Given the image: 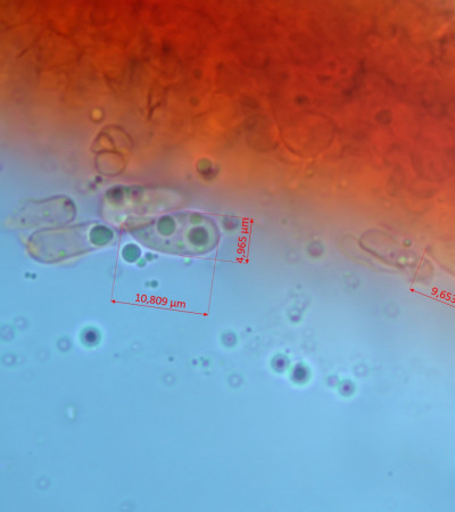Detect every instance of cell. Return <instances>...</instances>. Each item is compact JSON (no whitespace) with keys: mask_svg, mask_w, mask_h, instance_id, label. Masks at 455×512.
<instances>
[{"mask_svg":"<svg viewBox=\"0 0 455 512\" xmlns=\"http://www.w3.org/2000/svg\"><path fill=\"white\" fill-rule=\"evenodd\" d=\"M71 201H66V198H53L51 201L44 202V212H40L37 204L27 206L26 209L19 213V217L15 221L19 224L37 226L39 224H63V222L71 221L74 217V209L56 211L65 206L71 205Z\"/></svg>","mask_w":455,"mask_h":512,"instance_id":"cell-3","label":"cell"},{"mask_svg":"<svg viewBox=\"0 0 455 512\" xmlns=\"http://www.w3.org/2000/svg\"><path fill=\"white\" fill-rule=\"evenodd\" d=\"M112 231L96 222L68 228H49L37 231L28 242L33 259L54 263L73 258L110 244Z\"/></svg>","mask_w":455,"mask_h":512,"instance_id":"cell-2","label":"cell"},{"mask_svg":"<svg viewBox=\"0 0 455 512\" xmlns=\"http://www.w3.org/2000/svg\"><path fill=\"white\" fill-rule=\"evenodd\" d=\"M130 234L147 249L181 256L203 255L218 242L217 226L197 212L167 214L131 228Z\"/></svg>","mask_w":455,"mask_h":512,"instance_id":"cell-1","label":"cell"}]
</instances>
